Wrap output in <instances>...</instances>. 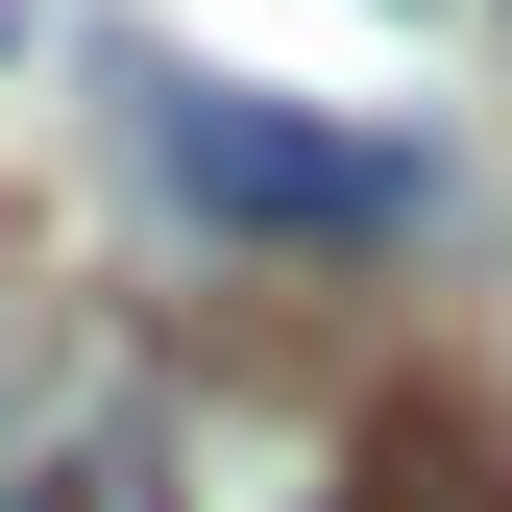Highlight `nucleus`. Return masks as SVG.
<instances>
[{"instance_id": "obj_2", "label": "nucleus", "mask_w": 512, "mask_h": 512, "mask_svg": "<svg viewBox=\"0 0 512 512\" xmlns=\"http://www.w3.org/2000/svg\"><path fill=\"white\" fill-rule=\"evenodd\" d=\"M0 512H171V391L122 317H25L0 342Z\"/></svg>"}, {"instance_id": "obj_1", "label": "nucleus", "mask_w": 512, "mask_h": 512, "mask_svg": "<svg viewBox=\"0 0 512 512\" xmlns=\"http://www.w3.org/2000/svg\"><path fill=\"white\" fill-rule=\"evenodd\" d=\"M147 171H171V196H196V220H244V244H391L415 196H439V171L415 147H342V122H293V98H147Z\"/></svg>"}, {"instance_id": "obj_3", "label": "nucleus", "mask_w": 512, "mask_h": 512, "mask_svg": "<svg viewBox=\"0 0 512 512\" xmlns=\"http://www.w3.org/2000/svg\"><path fill=\"white\" fill-rule=\"evenodd\" d=\"M439 488H464V439H439V415H415V439H391V512H439Z\"/></svg>"}]
</instances>
